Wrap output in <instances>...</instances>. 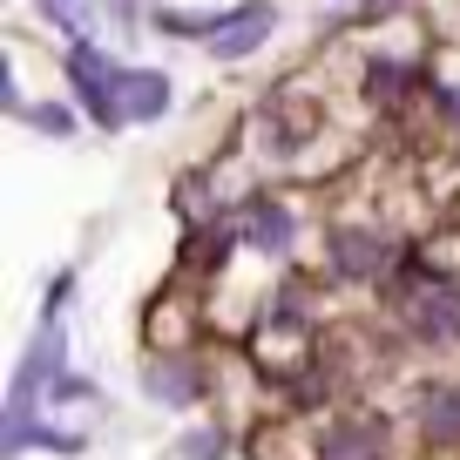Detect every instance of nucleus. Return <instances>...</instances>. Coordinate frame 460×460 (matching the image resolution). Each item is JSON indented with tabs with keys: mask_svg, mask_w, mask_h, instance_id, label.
<instances>
[{
	"mask_svg": "<svg viewBox=\"0 0 460 460\" xmlns=\"http://www.w3.org/2000/svg\"><path fill=\"white\" fill-rule=\"evenodd\" d=\"M325 460H379V427H332Z\"/></svg>",
	"mask_w": 460,
	"mask_h": 460,
	"instance_id": "obj_7",
	"label": "nucleus"
},
{
	"mask_svg": "<svg viewBox=\"0 0 460 460\" xmlns=\"http://www.w3.org/2000/svg\"><path fill=\"white\" fill-rule=\"evenodd\" d=\"M413 325L427 332V339L454 345V339H460V291H454V285H427V291L413 298Z\"/></svg>",
	"mask_w": 460,
	"mask_h": 460,
	"instance_id": "obj_4",
	"label": "nucleus"
},
{
	"mask_svg": "<svg viewBox=\"0 0 460 460\" xmlns=\"http://www.w3.org/2000/svg\"><path fill=\"white\" fill-rule=\"evenodd\" d=\"M143 386H149V400H163V406H197V393H203V373H197L190 359H149Z\"/></svg>",
	"mask_w": 460,
	"mask_h": 460,
	"instance_id": "obj_3",
	"label": "nucleus"
},
{
	"mask_svg": "<svg viewBox=\"0 0 460 460\" xmlns=\"http://www.w3.org/2000/svg\"><path fill=\"white\" fill-rule=\"evenodd\" d=\"M332 264H339L345 278H373L379 264H386V244H379L373 230H339V237H332Z\"/></svg>",
	"mask_w": 460,
	"mask_h": 460,
	"instance_id": "obj_5",
	"label": "nucleus"
},
{
	"mask_svg": "<svg viewBox=\"0 0 460 460\" xmlns=\"http://www.w3.org/2000/svg\"><path fill=\"white\" fill-rule=\"evenodd\" d=\"M34 122V129H48V136H75V115L61 109V102H41V109H21Z\"/></svg>",
	"mask_w": 460,
	"mask_h": 460,
	"instance_id": "obj_9",
	"label": "nucleus"
},
{
	"mask_svg": "<svg viewBox=\"0 0 460 460\" xmlns=\"http://www.w3.org/2000/svg\"><path fill=\"white\" fill-rule=\"evenodd\" d=\"M183 460H224V433H217V427H197V433L183 440Z\"/></svg>",
	"mask_w": 460,
	"mask_h": 460,
	"instance_id": "obj_10",
	"label": "nucleus"
},
{
	"mask_svg": "<svg viewBox=\"0 0 460 460\" xmlns=\"http://www.w3.org/2000/svg\"><path fill=\"white\" fill-rule=\"evenodd\" d=\"M244 237L258 251H291V210L278 197H258V203H251V217H244Z\"/></svg>",
	"mask_w": 460,
	"mask_h": 460,
	"instance_id": "obj_6",
	"label": "nucleus"
},
{
	"mask_svg": "<svg viewBox=\"0 0 460 460\" xmlns=\"http://www.w3.org/2000/svg\"><path fill=\"white\" fill-rule=\"evenodd\" d=\"M264 41H271V7H237V14L210 21L217 61H244V55H258Z\"/></svg>",
	"mask_w": 460,
	"mask_h": 460,
	"instance_id": "obj_1",
	"label": "nucleus"
},
{
	"mask_svg": "<svg viewBox=\"0 0 460 460\" xmlns=\"http://www.w3.org/2000/svg\"><path fill=\"white\" fill-rule=\"evenodd\" d=\"M41 14L55 21V28L68 34V41H88V28H82V7H75V0H41Z\"/></svg>",
	"mask_w": 460,
	"mask_h": 460,
	"instance_id": "obj_8",
	"label": "nucleus"
},
{
	"mask_svg": "<svg viewBox=\"0 0 460 460\" xmlns=\"http://www.w3.org/2000/svg\"><path fill=\"white\" fill-rule=\"evenodd\" d=\"M115 102H122L129 122H156V115L170 109V82L149 75V68H115Z\"/></svg>",
	"mask_w": 460,
	"mask_h": 460,
	"instance_id": "obj_2",
	"label": "nucleus"
}]
</instances>
